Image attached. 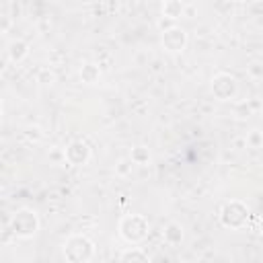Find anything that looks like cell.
I'll return each mask as SVG.
<instances>
[{
	"instance_id": "cell-1",
	"label": "cell",
	"mask_w": 263,
	"mask_h": 263,
	"mask_svg": "<svg viewBox=\"0 0 263 263\" xmlns=\"http://www.w3.org/2000/svg\"><path fill=\"white\" fill-rule=\"evenodd\" d=\"M64 257L70 263H88L95 257V242L84 234H74L64 245Z\"/></svg>"
},
{
	"instance_id": "cell-2",
	"label": "cell",
	"mask_w": 263,
	"mask_h": 263,
	"mask_svg": "<svg viewBox=\"0 0 263 263\" xmlns=\"http://www.w3.org/2000/svg\"><path fill=\"white\" fill-rule=\"evenodd\" d=\"M119 234L123 240L138 245L148 236V220L142 214H127L119 220Z\"/></svg>"
},
{
	"instance_id": "cell-3",
	"label": "cell",
	"mask_w": 263,
	"mask_h": 263,
	"mask_svg": "<svg viewBox=\"0 0 263 263\" xmlns=\"http://www.w3.org/2000/svg\"><path fill=\"white\" fill-rule=\"evenodd\" d=\"M247 220H249V208L238 199L226 201L222 205V210H220V222L226 228L238 230V228H242L247 224Z\"/></svg>"
},
{
	"instance_id": "cell-4",
	"label": "cell",
	"mask_w": 263,
	"mask_h": 263,
	"mask_svg": "<svg viewBox=\"0 0 263 263\" xmlns=\"http://www.w3.org/2000/svg\"><path fill=\"white\" fill-rule=\"evenodd\" d=\"M37 228H39V218H37V214H35L33 210L21 208V210L14 212V216H12V220H10V230H12L16 236L29 238V236H33V234L37 232Z\"/></svg>"
},
{
	"instance_id": "cell-5",
	"label": "cell",
	"mask_w": 263,
	"mask_h": 263,
	"mask_svg": "<svg viewBox=\"0 0 263 263\" xmlns=\"http://www.w3.org/2000/svg\"><path fill=\"white\" fill-rule=\"evenodd\" d=\"M236 78L226 74V72H220L212 78V95L218 99V101H230L234 95H236Z\"/></svg>"
},
{
	"instance_id": "cell-6",
	"label": "cell",
	"mask_w": 263,
	"mask_h": 263,
	"mask_svg": "<svg viewBox=\"0 0 263 263\" xmlns=\"http://www.w3.org/2000/svg\"><path fill=\"white\" fill-rule=\"evenodd\" d=\"M64 158L68 160V164L72 166H82L88 162L90 158V148L84 140H74L68 144V148L64 150Z\"/></svg>"
},
{
	"instance_id": "cell-7",
	"label": "cell",
	"mask_w": 263,
	"mask_h": 263,
	"mask_svg": "<svg viewBox=\"0 0 263 263\" xmlns=\"http://www.w3.org/2000/svg\"><path fill=\"white\" fill-rule=\"evenodd\" d=\"M162 45H164V49L171 51V53L183 51L185 45H187V33H185V29H181V27L175 25L173 29L164 31V33H162Z\"/></svg>"
},
{
	"instance_id": "cell-8",
	"label": "cell",
	"mask_w": 263,
	"mask_h": 263,
	"mask_svg": "<svg viewBox=\"0 0 263 263\" xmlns=\"http://www.w3.org/2000/svg\"><path fill=\"white\" fill-rule=\"evenodd\" d=\"M162 236H164V242L171 245V247L181 245V240H183V226L179 222H168L164 232H162Z\"/></svg>"
},
{
	"instance_id": "cell-9",
	"label": "cell",
	"mask_w": 263,
	"mask_h": 263,
	"mask_svg": "<svg viewBox=\"0 0 263 263\" xmlns=\"http://www.w3.org/2000/svg\"><path fill=\"white\" fill-rule=\"evenodd\" d=\"M8 55H10L12 62H21V60H25V58L29 55V43L23 41V39H14V41H10V45H8Z\"/></svg>"
},
{
	"instance_id": "cell-10",
	"label": "cell",
	"mask_w": 263,
	"mask_h": 263,
	"mask_svg": "<svg viewBox=\"0 0 263 263\" xmlns=\"http://www.w3.org/2000/svg\"><path fill=\"white\" fill-rule=\"evenodd\" d=\"M119 263H150V259H148V255H146L142 249L132 247V249H127L125 253H121Z\"/></svg>"
},
{
	"instance_id": "cell-11",
	"label": "cell",
	"mask_w": 263,
	"mask_h": 263,
	"mask_svg": "<svg viewBox=\"0 0 263 263\" xmlns=\"http://www.w3.org/2000/svg\"><path fill=\"white\" fill-rule=\"evenodd\" d=\"M183 14H185V4H183V2L168 0V2H164V4H162V16L177 21V18H179V16H183Z\"/></svg>"
},
{
	"instance_id": "cell-12",
	"label": "cell",
	"mask_w": 263,
	"mask_h": 263,
	"mask_svg": "<svg viewBox=\"0 0 263 263\" xmlns=\"http://www.w3.org/2000/svg\"><path fill=\"white\" fill-rule=\"evenodd\" d=\"M99 76H101V70H99L97 64H90V62H88V64H84V66L80 68V78H82L84 82H88V84L97 82Z\"/></svg>"
},
{
	"instance_id": "cell-13",
	"label": "cell",
	"mask_w": 263,
	"mask_h": 263,
	"mask_svg": "<svg viewBox=\"0 0 263 263\" xmlns=\"http://www.w3.org/2000/svg\"><path fill=\"white\" fill-rule=\"evenodd\" d=\"M129 158L134 160V164H146V162L150 160V152H148V148L138 146V148L132 150V156H129Z\"/></svg>"
},
{
	"instance_id": "cell-14",
	"label": "cell",
	"mask_w": 263,
	"mask_h": 263,
	"mask_svg": "<svg viewBox=\"0 0 263 263\" xmlns=\"http://www.w3.org/2000/svg\"><path fill=\"white\" fill-rule=\"evenodd\" d=\"M247 144H251L253 148H259V146L263 144V134H261L259 129H253V132L249 134V138H247Z\"/></svg>"
},
{
	"instance_id": "cell-15",
	"label": "cell",
	"mask_w": 263,
	"mask_h": 263,
	"mask_svg": "<svg viewBox=\"0 0 263 263\" xmlns=\"http://www.w3.org/2000/svg\"><path fill=\"white\" fill-rule=\"evenodd\" d=\"M132 166H134V160H132V158L119 160V164H117V175H127V173L132 171Z\"/></svg>"
},
{
	"instance_id": "cell-16",
	"label": "cell",
	"mask_w": 263,
	"mask_h": 263,
	"mask_svg": "<svg viewBox=\"0 0 263 263\" xmlns=\"http://www.w3.org/2000/svg\"><path fill=\"white\" fill-rule=\"evenodd\" d=\"M39 82H43V84H51L53 82V72H49V70H41L39 72Z\"/></svg>"
},
{
	"instance_id": "cell-17",
	"label": "cell",
	"mask_w": 263,
	"mask_h": 263,
	"mask_svg": "<svg viewBox=\"0 0 263 263\" xmlns=\"http://www.w3.org/2000/svg\"><path fill=\"white\" fill-rule=\"evenodd\" d=\"M249 74H251V76H263V64H259V62L251 64V66H249Z\"/></svg>"
},
{
	"instance_id": "cell-18",
	"label": "cell",
	"mask_w": 263,
	"mask_h": 263,
	"mask_svg": "<svg viewBox=\"0 0 263 263\" xmlns=\"http://www.w3.org/2000/svg\"><path fill=\"white\" fill-rule=\"evenodd\" d=\"M236 113H238L240 117H249V115H251V107H249V103H240V105L236 107Z\"/></svg>"
},
{
	"instance_id": "cell-19",
	"label": "cell",
	"mask_w": 263,
	"mask_h": 263,
	"mask_svg": "<svg viewBox=\"0 0 263 263\" xmlns=\"http://www.w3.org/2000/svg\"><path fill=\"white\" fill-rule=\"evenodd\" d=\"M259 234L263 236V218H261V222H259Z\"/></svg>"
}]
</instances>
